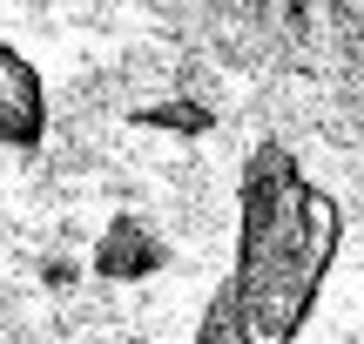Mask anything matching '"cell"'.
Returning <instances> with one entry per match:
<instances>
[{"label": "cell", "instance_id": "2", "mask_svg": "<svg viewBox=\"0 0 364 344\" xmlns=\"http://www.w3.org/2000/svg\"><path fill=\"white\" fill-rule=\"evenodd\" d=\"M48 135V88L34 61L0 41V149H41Z\"/></svg>", "mask_w": 364, "mask_h": 344}, {"label": "cell", "instance_id": "3", "mask_svg": "<svg viewBox=\"0 0 364 344\" xmlns=\"http://www.w3.org/2000/svg\"><path fill=\"white\" fill-rule=\"evenodd\" d=\"M95 277L102 284H142V277H156L162 264H169V243L156 237V223H142V216H108V230L95 237Z\"/></svg>", "mask_w": 364, "mask_h": 344}, {"label": "cell", "instance_id": "4", "mask_svg": "<svg viewBox=\"0 0 364 344\" xmlns=\"http://www.w3.org/2000/svg\"><path fill=\"white\" fill-rule=\"evenodd\" d=\"M135 129H169V135H209L216 129V115H209L196 95H176V102H149L135 108Z\"/></svg>", "mask_w": 364, "mask_h": 344}, {"label": "cell", "instance_id": "1", "mask_svg": "<svg viewBox=\"0 0 364 344\" xmlns=\"http://www.w3.org/2000/svg\"><path fill=\"white\" fill-rule=\"evenodd\" d=\"M344 243V210L304 176L284 142H257L236 183V257L216 284L203 344H290L311 324L317 291Z\"/></svg>", "mask_w": 364, "mask_h": 344}]
</instances>
